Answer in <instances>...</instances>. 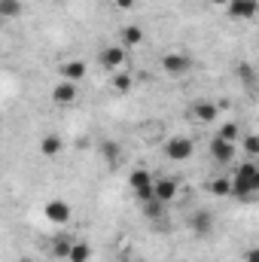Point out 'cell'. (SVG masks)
Segmentation results:
<instances>
[{
    "label": "cell",
    "instance_id": "cell-27",
    "mask_svg": "<svg viewBox=\"0 0 259 262\" xmlns=\"http://www.w3.org/2000/svg\"><path fill=\"white\" fill-rule=\"evenodd\" d=\"M247 262H259V253H256V250H247Z\"/></svg>",
    "mask_w": 259,
    "mask_h": 262
},
{
    "label": "cell",
    "instance_id": "cell-17",
    "mask_svg": "<svg viewBox=\"0 0 259 262\" xmlns=\"http://www.w3.org/2000/svg\"><path fill=\"white\" fill-rule=\"evenodd\" d=\"M140 40H143V28L140 25H125L122 28V43L125 46H137Z\"/></svg>",
    "mask_w": 259,
    "mask_h": 262
},
{
    "label": "cell",
    "instance_id": "cell-19",
    "mask_svg": "<svg viewBox=\"0 0 259 262\" xmlns=\"http://www.w3.org/2000/svg\"><path fill=\"white\" fill-rule=\"evenodd\" d=\"M70 247H73V241L64 238V235H58L55 241H52V253L58 256V259H67V253H70Z\"/></svg>",
    "mask_w": 259,
    "mask_h": 262
},
{
    "label": "cell",
    "instance_id": "cell-24",
    "mask_svg": "<svg viewBox=\"0 0 259 262\" xmlns=\"http://www.w3.org/2000/svg\"><path fill=\"white\" fill-rule=\"evenodd\" d=\"M162 210H165V204H159L156 198H153V201H143V213H146L149 220H159V216H162Z\"/></svg>",
    "mask_w": 259,
    "mask_h": 262
},
{
    "label": "cell",
    "instance_id": "cell-2",
    "mask_svg": "<svg viewBox=\"0 0 259 262\" xmlns=\"http://www.w3.org/2000/svg\"><path fill=\"white\" fill-rule=\"evenodd\" d=\"M192 152H195V143L186 134H174V137L165 140V156H168L171 162H186Z\"/></svg>",
    "mask_w": 259,
    "mask_h": 262
},
{
    "label": "cell",
    "instance_id": "cell-3",
    "mask_svg": "<svg viewBox=\"0 0 259 262\" xmlns=\"http://www.w3.org/2000/svg\"><path fill=\"white\" fill-rule=\"evenodd\" d=\"M189 67H192V58L186 52H168V55H162V70L171 73V76H183V73H189Z\"/></svg>",
    "mask_w": 259,
    "mask_h": 262
},
{
    "label": "cell",
    "instance_id": "cell-4",
    "mask_svg": "<svg viewBox=\"0 0 259 262\" xmlns=\"http://www.w3.org/2000/svg\"><path fill=\"white\" fill-rule=\"evenodd\" d=\"M207 149H210V159H213L217 165H229V162H235V156H238V143H229V140H220V137H213Z\"/></svg>",
    "mask_w": 259,
    "mask_h": 262
},
{
    "label": "cell",
    "instance_id": "cell-23",
    "mask_svg": "<svg viewBox=\"0 0 259 262\" xmlns=\"http://www.w3.org/2000/svg\"><path fill=\"white\" fill-rule=\"evenodd\" d=\"M244 156H247V159H256L259 156V137L256 134H247V137H244Z\"/></svg>",
    "mask_w": 259,
    "mask_h": 262
},
{
    "label": "cell",
    "instance_id": "cell-6",
    "mask_svg": "<svg viewBox=\"0 0 259 262\" xmlns=\"http://www.w3.org/2000/svg\"><path fill=\"white\" fill-rule=\"evenodd\" d=\"M153 198L159 204H171L177 198V177H159V180H153Z\"/></svg>",
    "mask_w": 259,
    "mask_h": 262
},
{
    "label": "cell",
    "instance_id": "cell-25",
    "mask_svg": "<svg viewBox=\"0 0 259 262\" xmlns=\"http://www.w3.org/2000/svg\"><path fill=\"white\" fill-rule=\"evenodd\" d=\"M238 73L244 76V82H247V85H253V82H256V76H253V70H250L247 64H241V67H238Z\"/></svg>",
    "mask_w": 259,
    "mask_h": 262
},
{
    "label": "cell",
    "instance_id": "cell-13",
    "mask_svg": "<svg viewBox=\"0 0 259 262\" xmlns=\"http://www.w3.org/2000/svg\"><path fill=\"white\" fill-rule=\"evenodd\" d=\"M61 152H64V137H61V134H46V137L40 140V156L58 159Z\"/></svg>",
    "mask_w": 259,
    "mask_h": 262
},
{
    "label": "cell",
    "instance_id": "cell-26",
    "mask_svg": "<svg viewBox=\"0 0 259 262\" xmlns=\"http://www.w3.org/2000/svg\"><path fill=\"white\" fill-rule=\"evenodd\" d=\"M134 3H137V0H113L116 9H134Z\"/></svg>",
    "mask_w": 259,
    "mask_h": 262
},
{
    "label": "cell",
    "instance_id": "cell-5",
    "mask_svg": "<svg viewBox=\"0 0 259 262\" xmlns=\"http://www.w3.org/2000/svg\"><path fill=\"white\" fill-rule=\"evenodd\" d=\"M213 226H217V216H213L210 210L198 207V210H192V213H189V229H192L198 238L210 235V232H213Z\"/></svg>",
    "mask_w": 259,
    "mask_h": 262
},
{
    "label": "cell",
    "instance_id": "cell-18",
    "mask_svg": "<svg viewBox=\"0 0 259 262\" xmlns=\"http://www.w3.org/2000/svg\"><path fill=\"white\" fill-rule=\"evenodd\" d=\"M21 15V0H0V18H18Z\"/></svg>",
    "mask_w": 259,
    "mask_h": 262
},
{
    "label": "cell",
    "instance_id": "cell-8",
    "mask_svg": "<svg viewBox=\"0 0 259 262\" xmlns=\"http://www.w3.org/2000/svg\"><path fill=\"white\" fill-rule=\"evenodd\" d=\"M131 189H134V195H137L140 204L153 201V174L149 171H134L131 174Z\"/></svg>",
    "mask_w": 259,
    "mask_h": 262
},
{
    "label": "cell",
    "instance_id": "cell-15",
    "mask_svg": "<svg viewBox=\"0 0 259 262\" xmlns=\"http://www.w3.org/2000/svg\"><path fill=\"white\" fill-rule=\"evenodd\" d=\"M204 189H207L210 195H229V192H232V180H229V177H213V180L204 183Z\"/></svg>",
    "mask_w": 259,
    "mask_h": 262
},
{
    "label": "cell",
    "instance_id": "cell-21",
    "mask_svg": "<svg viewBox=\"0 0 259 262\" xmlns=\"http://www.w3.org/2000/svg\"><path fill=\"white\" fill-rule=\"evenodd\" d=\"M101 152H104V159H107L110 165H116V162H119V152H122V146H119V143H110V140H107V143L101 146Z\"/></svg>",
    "mask_w": 259,
    "mask_h": 262
},
{
    "label": "cell",
    "instance_id": "cell-12",
    "mask_svg": "<svg viewBox=\"0 0 259 262\" xmlns=\"http://www.w3.org/2000/svg\"><path fill=\"white\" fill-rule=\"evenodd\" d=\"M229 6V18H253L256 15V0H226Z\"/></svg>",
    "mask_w": 259,
    "mask_h": 262
},
{
    "label": "cell",
    "instance_id": "cell-16",
    "mask_svg": "<svg viewBox=\"0 0 259 262\" xmlns=\"http://www.w3.org/2000/svg\"><path fill=\"white\" fill-rule=\"evenodd\" d=\"M67 259H70V262H89V259H92V247H89L85 241H73V247H70Z\"/></svg>",
    "mask_w": 259,
    "mask_h": 262
},
{
    "label": "cell",
    "instance_id": "cell-10",
    "mask_svg": "<svg viewBox=\"0 0 259 262\" xmlns=\"http://www.w3.org/2000/svg\"><path fill=\"white\" fill-rule=\"evenodd\" d=\"M61 79L64 82H82V76L89 73V67H85V61L82 58H67V61H61Z\"/></svg>",
    "mask_w": 259,
    "mask_h": 262
},
{
    "label": "cell",
    "instance_id": "cell-14",
    "mask_svg": "<svg viewBox=\"0 0 259 262\" xmlns=\"http://www.w3.org/2000/svg\"><path fill=\"white\" fill-rule=\"evenodd\" d=\"M217 104H210V101H195L192 104V116L198 119V122H204V125H210L213 119H217Z\"/></svg>",
    "mask_w": 259,
    "mask_h": 262
},
{
    "label": "cell",
    "instance_id": "cell-20",
    "mask_svg": "<svg viewBox=\"0 0 259 262\" xmlns=\"http://www.w3.org/2000/svg\"><path fill=\"white\" fill-rule=\"evenodd\" d=\"M220 140H229V143H238V137H241V128L235 125V122H226L223 128H220V134H217Z\"/></svg>",
    "mask_w": 259,
    "mask_h": 262
},
{
    "label": "cell",
    "instance_id": "cell-22",
    "mask_svg": "<svg viewBox=\"0 0 259 262\" xmlns=\"http://www.w3.org/2000/svg\"><path fill=\"white\" fill-rule=\"evenodd\" d=\"M131 82H134V79H131L128 73H113V82H110V85H113L116 92H131Z\"/></svg>",
    "mask_w": 259,
    "mask_h": 262
},
{
    "label": "cell",
    "instance_id": "cell-28",
    "mask_svg": "<svg viewBox=\"0 0 259 262\" xmlns=\"http://www.w3.org/2000/svg\"><path fill=\"white\" fill-rule=\"evenodd\" d=\"M210 3H226V0H210Z\"/></svg>",
    "mask_w": 259,
    "mask_h": 262
},
{
    "label": "cell",
    "instance_id": "cell-9",
    "mask_svg": "<svg viewBox=\"0 0 259 262\" xmlns=\"http://www.w3.org/2000/svg\"><path fill=\"white\" fill-rule=\"evenodd\" d=\"M98 64L104 67V70L122 67L125 64V49H122V46H104V49L98 52Z\"/></svg>",
    "mask_w": 259,
    "mask_h": 262
},
{
    "label": "cell",
    "instance_id": "cell-11",
    "mask_svg": "<svg viewBox=\"0 0 259 262\" xmlns=\"http://www.w3.org/2000/svg\"><path fill=\"white\" fill-rule=\"evenodd\" d=\"M52 101H55V107H70L73 101H76V82H55V89H52Z\"/></svg>",
    "mask_w": 259,
    "mask_h": 262
},
{
    "label": "cell",
    "instance_id": "cell-7",
    "mask_svg": "<svg viewBox=\"0 0 259 262\" xmlns=\"http://www.w3.org/2000/svg\"><path fill=\"white\" fill-rule=\"evenodd\" d=\"M43 213H46V220H49L52 226H67V223H70V204H67V201H61V198L46 201Z\"/></svg>",
    "mask_w": 259,
    "mask_h": 262
},
{
    "label": "cell",
    "instance_id": "cell-1",
    "mask_svg": "<svg viewBox=\"0 0 259 262\" xmlns=\"http://www.w3.org/2000/svg\"><path fill=\"white\" fill-rule=\"evenodd\" d=\"M232 180V192L229 195L235 198H253L259 192V165L256 159H244L238 168H235V177Z\"/></svg>",
    "mask_w": 259,
    "mask_h": 262
}]
</instances>
